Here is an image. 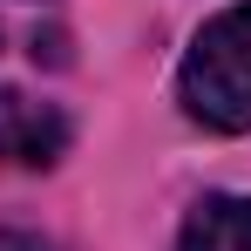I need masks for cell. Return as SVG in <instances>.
Masks as SVG:
<instances>
[{"instance_id":"1","label":"cell","mask_w":251,"mask_h":251,"mask_svg":"<svg viewBox=\"0 0 251 251\" xmlns=\"http://www.w3.org/2000/svg\"><path fill=\"white\" fill-rule=\"evenodd\" d=\"M176 102L190 123L217 129V136L251 129V0L210 14L190 34V54L176 68Z\"/></svg>"},{"instance_id":"2","label":"cell","mask_w":251,"mask_h":251,"mask_svg":"<svg viewBox=\"0 0 251 251\" xmlns=\"http://www.w3.org/2000/svg\"><path fill=\"white\" fill-rule=\"evenodd\" d=\"M68 116L54 102H34L21 88H0V163H21V170H48L61 163L68 150Z\"/></svg>"},{"instance_id":"3","label":"cell","mask_w":251,"mask_h":251,"mask_svg":"<svg viewBox=\"0 0 251 251\" xmlns=\"http://www.w3.org/2000/svg\"><path fill=\"white\" fill-rule=\"evenodd\" d=\"M176 251H251V197H231V190L197 197L176 231Z\"/></svg>"},{"instance_id":"4","label":"cell","mask_w":251,"mask_h":251,"mask_svg":"<svg viewBox=\"0 0 251 251\" xmlns=\"http://www.w3.org/2000/svg\"><path fill=\"white\" fill-rule=\"evenodd\" d=\"M0 251H54V245L34 238V231H0Z\"/></svg>"}]
</instances>
